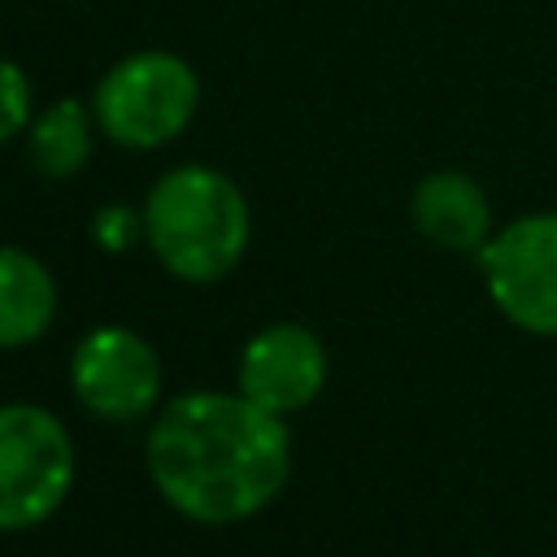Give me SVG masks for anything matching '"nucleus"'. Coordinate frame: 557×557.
I'll list each match as a JSON object with an SVG mask.
<instances>
[{
	"label": "nucleus",
	"instance_id": "f257e3e1",
	"mask_svg": "<svg viewBox=\"0 0 557 557\" xmlns=\"http://www.w3.org/2000/svg\"><path fill=\"white\" fill-rule=\"evenodd\" d=\"M148 479L170 509L191 522L231 527L261 513L292 474V431L283 413L244 392H183L148 431Z\"/></svg>",
	"mask_w": 557,
	"mask_h": 557
},
{
	"label": "nucleus",
	"instance_id": "f03ea898",
	"mask_svg": "<svg viewBox=\"0 0 557 557\" xmlns=\"http://www.w3.org/2000/svg\"><path fill=\"white\" fill-rule=\"evenodd\" d=\"M252 213L235 178L213 165L165 170L144 200V239L183 283L226 278L248 248Z\"/></svg>",
	"mask_w": 557,
	"mask_h": 557
},
{
	"label": "nucleus",
	"instance_id": "7ed1b4c3",
	"mask_svg": "<svg viewBox=\"0 0 557 557\" xmlns=\"http://www.w3.org/2000/svg\"><path fill=\"white\" fill-rule=\"evenodd\" d=\"M200 104L196 70L165 48H144L104 70L91 91V113L117 148H161L187 131Z\"/></svg>",
	"mask_w": 557,
	"mask_h": 557
},
{
	"label": "nucleus",
	"instance_id": "20e7f679",
	"mask_svg": "<svg viewBox=\"0 0 557 557\" xmlns=\"http://www.w3.org/2000/svg\"><path fill=\"white\" fill-rule=\"evenodd\" d=\"M74 487V440L65 422L26 400L0 405V531L48 522Z\"/></svg>",
	"mask_w": 557,
	"mask_h": 557
},
{
	"label": "nucleus",
	"instance_id": "39448f33",
	"mask_svg": "<svg viewBox=\"0 0 557 557\" xmlns=\"http://www.w3.org/2000/svg\"><path fill=\"white\" fill-rule=\"evenodd\" d=\"M479 265L505 322L527 335H557V213H527L492 231Z\"/></svg>",
	"mask_w": 557,
	"mask_h": 557
},
{
	"label": "nucleus",
	"instance_id": "423d86ee",
	"mask_svg": "<svg viewBox=\"0 0 557 557\" xmlns=\"http://www.w3.org/2000/svg\"><path fill=\"white\" fill-rule=\"evenodd\" d=\"M70 383L87 413L104 422L144 418L161 392L157 348L131 326H96L70 357Z\"/></svg>",
	"mask_w": 557,
	"mask_h": 557
},
{
	"label": "nucleus",
	"instance_id": "0eeeda50",
	"mask_svg": "<svg viewBox=\"0 0 557 557\" xmlns=\"http://www.w3.org/2000/svg\"><path fill=\"white\" fill-rule=\"evenodd\" d=\"M326 383V348L300 322L257 331L239 352V392L270 413H296L318 400Z\"/></svg>",
	"mask_w": 557,
	"mask_h": 557
},
{
	"label": "nucleus",
	"instance_id": "6e6552de",
	"mask_svg": "<svg viewBox=\"0 0 557 557\" xmlns=\"http://www.w3.org/2000/svg\"><path fill=\"white\" fill-rule=\"evenodd\" d=\"M409 218L422 239L444 252H483L492 239V205L487 191L461 170H435L413 187Z\"/></svg>",
	"mask_w": 557,
	"mask_h": 557
},
{
	"label": "nucleus",
	"instance_id": "1a4fd4ad",
	"mask_svg": "<svg viewBox=\"0 0 557 557\" xmlns=\"http://www.w3.org/2000/svg\"><path fill=\"white\" fill-rule=\"evenodd\" d=\"M57 318L52 270L13 244H0V348L35 344Z\"/></svg>",
	"mask_w": 557,
	"mask_h": 557
},
{
	"label": "nucleus",
	"instance_id": "9d476101",
	"mask_svg": "<svg viewBox=\"0 0 557 557\" xmlns=\"http://www.w3.org/2000/svg\"><path fill=\"white\" fill-rule=\"evenodd\" d=\"M96 113L91 104L78 100H52L48 109H39L26 126V152L30 165L44 178H74L87 161H91V144H96Z\"/></svg>",
	"mask_w": 557,
	"mask_h": 557
},
{
	"label": "nucleus",
	"instance_id": "9b49d317",
	"mask_svg": "<svg viewBox=\"0 0 557 557\" xmlns=\"http://www.w3.org/2000/svg\"><path fill=\"white\" fill-rule=\"evenodd\" d=\"M35 117V91L30 78L17 61L0 57V144H9L13 135H22Z\"/></svg>",
	"mask_w": 557,
	"mask_h": 557
},
{
	"label": "nucleus",
	"instance_id": "f8f14e48",
	"mask_svg": "<svg viewBox=\"0 0 557 557\" xmlns=\"http://www.w3.org/2000/svg\"><path fill=\"white\" fill-rule=\"evenodd\" d=\"M91 235H96L100 248L126 252V248L144 235V213H135L131 205H104V209H96V218H91Z\"/></svg>",
	"mask_w": 557,
	"mask_h": 557
}]
</instances>
